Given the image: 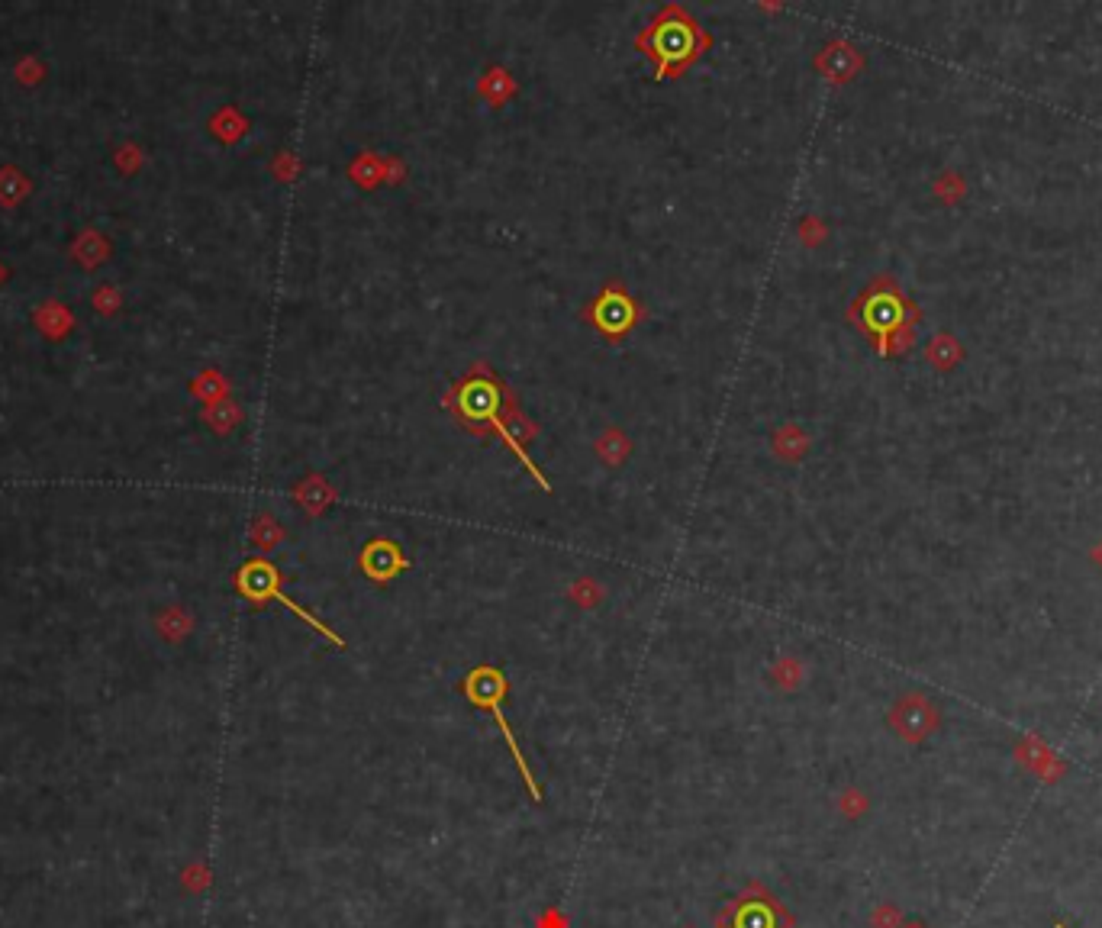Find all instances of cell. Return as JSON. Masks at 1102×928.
Segmentation results:
<instances>
[{"mask_svg":"<svg viewBox=\"0 0 1102 928\" xmlns=\"http://www.w3.org/2000/svg\"><path fill=\"white\" fill-rule=\"evenodd\" d=\"M651 58L658 62V75H674L684 71L696 55L709 46V36L696 26L680 7H667L661 17L651 23L648 33L638 39Z\"/></svg>","mask_w":1102,"mask_h":928,"instance_id":"obj_1","label":"cell"},{"mask_svg":"<svg viewBox=\"0 0 1102 928\" xmlns=\"http://www.w3.org/2000/svg\"><path fill=\"white\" fill-rule=\"evenodd\" d=\"M735 928H774V912L767 903H742L735 909Z\"/></svg>","mask_w":1102,"mask_h":928,"instance_id":"obj_6","label":"cell"},{"mask_svg":"<svg viewBox=\"0 0 1102 928\" xmlns=\"http://www.w3.org/2000/svg\"><path fill=\"white\" fill-rule=\"evenodd\" d=\"M361 568H365V574L374 580H390L400 568H406V561L400 555V548L390 539H374L365 551H361Z\"/></svg>","mask_w":1102,"mask_h":928,"instance_id":"obj_4","label":"cell"},{"mask_svg":"<svg viewBox=\"0 0 1102 928\" xmlns=\"http://www.w3.org/2000/svg\"><path fill=\"white\" fill-rule=\"evenodd\" d=\"M464 693H468V700H471L474 706H484L487 713L493 716V722H497V729H500V732H503V738H506V748H510V754H513L516 764H519V774H522V780H526L529 796H532L535 803H542V790H539V783H535V777H532V771H529L526 754L519 751L516 735H513L510 722H506V716H503V693H506V680H503V674L497 671V667H477V671H471V674H468V680H464Z\"/></svg>","mask_w":1102,"mask_h":928,"instance_id":"obj_2","label":"cell"},{"mask_svg":"<svg viewBox=\"0 0 1102 928\" xmlns=\"http://www.w3.org/2000/svg\"><path fill=\"white\" fill-rule=\"evenodd\" d=\"M458 410H461L458 416L474 419V423H477V419H493V423H497V413H493V410H497V387H493V384H474V390H471L468 384H464L461 387Z\"/></svg>","mask_w":1102,"mask_h":928,"instance_id":"obj_5","label":"cell"},{"mask_svg":"<svg viewBox=\"0 0 1102 928\" xmlns=\"http://www.w3.org/2000/svg\"><path fill=\"white\" fill-rule=\"evenodd\" d=\"M242 590L249 593L252 600H261V597H274V600H281V603H284L287 609H294V613H297V616H300L303 622H307V626H313V629H316L319 635H326L332 645H336V648H345V642H342V638H339L336 632H332V629H326L323 622H319V619H313V616L307 613V609H303V606H297V603L290 600V597H284V593H281V587H278V574H274V571L268 568V564H249V577L242 580Z\"/></svg>","mask_w":1102,"mask_h":928,"instance_id":"obj_3","label":"cell"}]
</instances>
